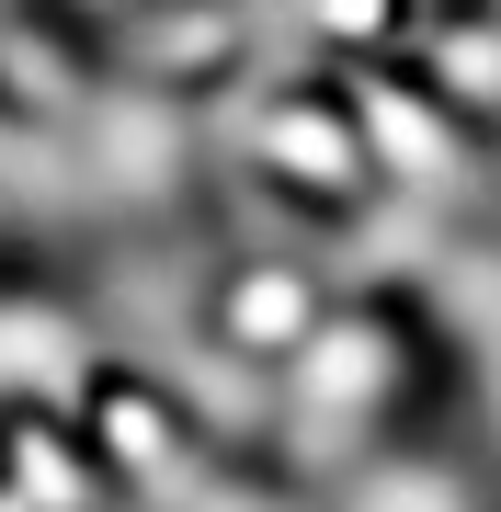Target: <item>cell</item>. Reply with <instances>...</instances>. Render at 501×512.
<instances>
[{"mask_svg": "<svg viewBox=\"0 0 501 512\" xmlns=\"http://www.w3.org/2000/svg\"><path fill=\"white\" fill-rule=\"evenodd\" d=\"M205 330L240 365H297L319 330H331V308H319V285L297 262H240V274H217V296H205Z\"/></svg>", "mask_w": 501, "mask_h": 512, "instance_id": "6da1fadb", "label": "cell"}, {"mask_svg": "<svg viewBox=\"0 0 501 512\" xmlns=\"http://www.w3.org/2000/svg\"><path fill=\"white\" fill-rule=\"evenodd\" d=\"M262 171L331 205V194L365 183V126H353L342 103H274V114H262Z\"/></svg>", "mask_w": 501, "mask_h": 512, "instance_id": "7a4b0ae2", "label": "cell"}, {"mask_svg": "<svg viewBox=\"0 0 501 512\" xmlns=\"http://www.w3.org/2000/svg\"><path fill=\"white\" fill-rule=\"evenodd\" d=\"M92 444H103L114 467H160V456H171V410H160L137 376H103V387H92Z\"/></svg>", "mask_w": 501, "mask_h": 512, "instance_id": "3957f363", "label": "cell"}, {"mask_svg": "<svg viewBox=\"0 0 501 512\" xmlns=\"http://www.w3.org/2000/svg\"><path fill=\"white\" fill-rule=\"evenodd\" d=\"M0 456H12V433H0Z\"/></svg>", "mask_w": 501, "mask_h": 512, "instance_id": "277c9868", "label": "cell"}]
</instances>
